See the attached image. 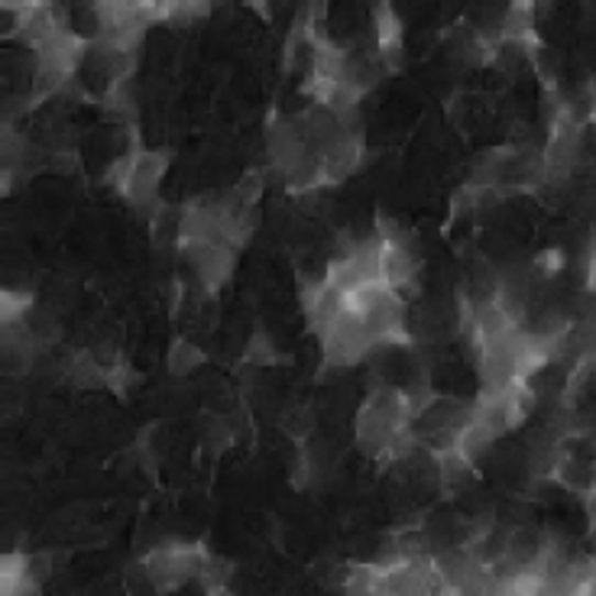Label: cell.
<instances>
[{
	"mask_svg": "<svg viewBox=\"0 0 596 596\" xmlns=\"http://www.w3.org/2000/svg\"><path fill=\"white\" fill-rule=\"evenodd\" d=\"M373 30H376L373 53L379 56V62L386 68H393L396 62L402 59V23H399L396 10L389 3L373 7Z\"/></svg>",
	"mask_w": 596,
	"mask_h": 596,
	"instance_id": "5b68a950",
	"label": "cell"
},
{
	"mask_svg": "<svg viewBox=\"0 0 596 596\" xmlns=\"http://www.w3.org/2000/svg\"><path fill=\"white\" fill-rule=\"evenodd\" d=\"M166 153H156V150H133L126 159H120L111 173V181L118 185L120 191L136 205V208H146L150 201H156V191H159V181L166 176Z\"/></svg>",
	"mask_w": 596,
	"mask_h": 596,
	"instance_id": "7a4b0ae2",
	"label": "cell"
},
{
	"mask_svg": "<svg viewBox=\"0 0 596 596\" xmlns=\"http://www.w3.org/2000/svg\"><path fill=\"white\" fill-rule=\"evenodd\" d=\"M205 558H208V551L198 544H159L140 561V567L146 571L150 587L156 594H173L185 581L198 577Z\"/></svg>",
	"mask_w": 596,
	"mask_h": 596,
	"instance_id": "6da1fadb",
	"label": "cell"
},
{
	"mask_svg": "<svg viewBox=\"0 0 596 596\" xmlns=\"http://www.w3.org/2000/svg\"><path fill=\"white\" fill-rule=\"evenodd\" d=\"M266 153H269V159H273L283 173H289V169L298 166L305 156H311V153H308V143H305V133H301V126H298V120L279 118L269 123V133H266Z\"/></svg>",
	"mask_w": 596,
	"mask_h": 596,
	"instance_id": "277c9868",
	"label": "cell"
},
{
	"mask_svg": "<svg viewBox=\"0 0 596 596\" xmlns=\"http://www.w3.org/2000/svg\"><path fill=\"white\" fill-rule=\"evenodd\" d=\"M188 263H191V273L198 276V283L205 289H221L231 273H234V250L228 243H191V246H181Z\"/></svg>",
	"mask_w": 596,
	"mask_h": 596,
	"instance_id": "3957f363",
	"label": "cell"
},
{
	"mask_svg": "<svg viewBox=\"0 0 596 596\" xmlns=\"http://www.w3.org/2000/svg\"><path fill=\"white\" fill-rule=\"evenodd\" d=\"M169 369L176 373V376H188L191 369H198L201 363H205V351L195 344V341H185V338H176L173 341V347H169Z\"/></svg>",
	"mask_w": 596,
	"mask_h": 596,
	"instance_id": "8992f818",
	"label": "cell"
},
{
	"mask_svg": "<svg viewBox=\"0 0 596 596\" xmlns=\"http://www.w3.org/2000/svg\"><path fill=\"white\" fill-rule=\"evenodd\" d=\"M584 506H587V516H591V522H594V526H596V489H594V493H587Z\"/></svg>",
	"mask_w": 596,
	"mask_h": 596,
	"instance_id": "ba28073f",
	"label": "cell"
},
{
	"mask_svg": "<svg viewBox=\"0 0 596 596\" xmlns=\"http://www.w3.org/2000/svg\"><path fill=\"white\" fill-rule=\"evenodd\" d=\"M561 266H564V256H561V250H548V253H541V256L536 260L538 276H554Z\"/></svg>",
	"mask_w": 596,
	"mask_h": 596,
	"instance_id": "52a82bcc",
	"label": "cell"
}]
</instances>
